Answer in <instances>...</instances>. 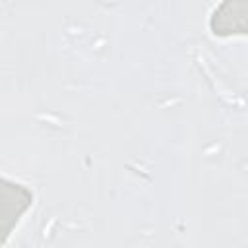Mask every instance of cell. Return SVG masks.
<instances>
[{"label":"cell","instance_id":"cell-1","mask_svg":"<svg viewBox=\"0 0 248 248\" xmlns=\"http://www.w3.org/2000/svg\"><path fill=\"white\" fill-rule=\"evenodd\" d=\"M33 205V194L23 184L0 178V248L10 238L21 217Z\"/></svg>","mask_w":248,"mask_h":248}]
</instances>
